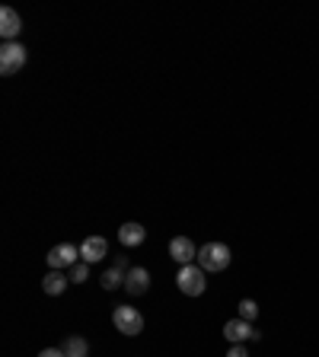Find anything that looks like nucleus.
<instances>
[{
  "mask_svg": "<svg viewBox=\"0 0 319 357\" xmlns=\"http://www.w3.org/2000/svg\"><path fill=\"white\" fill-rule=\"evenodd\" d=\"M204 268L202 265H182L176 274V284L179 291L185 293V297H202L204 291H208V278H204Z\"/></svg>",
  "mask_w": 319,
  "mask_h": 357,
  "instance_id": "obj_1",
  "label": "nucleus"
},
{
  "mask_svg": "<svg viewBox=\"0 0 319 357\" xmlns=\"http://www.w3.org/2000/svg\"><path fill=\"white\" fill-rule=\"evenodd\" d=\"M198 265H202L208 274L224 271V268L230 265V249L224 246V242H204L202 249H198Z\"/></svg>",
  "mask_w": 319,
  "mask_h": 357,
  "instance_id": "obj_2",
  "label": "nucleus"
},
{
  "mask_svg": "<svg viewBox=\"0 0 319 357\" xmlns=\"http://www.w3.org/2000/svg\"><path fill=\"white\" fill-rule=\"evenodd\" d=\"M26 48L19 42H3L0 45V74L3 77H13V74H19L26 67Z\"/></svg>",
  "mask_w": 319,
  "mask_h": 357,
  "instance_id": "obj_3",
  "label": "nucleus"
},
{
  "mask_svg": "<svg viewBox=\"0 0 319 357\" xmlns=\"http://www.w3.org/2000/svg\"><path fill=\"white\" fill-rule=\"evenodd\" d=\"M112 322H115V329L122 335H128V338H135V335L144 332V316H141V309H135V307H115Z\"/></svg>",
  "mask_w": 319,
  "mask_h": 357,
  "instance_id": "obj_4",
  "label": "nucleus"
},
{
  "mask_svg": "<svg viewBox=\"0 0 319 357\" xmlns=\"http://www.w3.org/2000/svg\"><path fill=\"white\" fill-rule=\"evenodd\" d=\"M45 262H48L51 271H64V268H74L80 262V249H77L74 242H61V246H55L45 255Z\"/></svg>",
  "mask_w": 319,
  "mask_h": 357,
  "instance_id": "obj_5",
  "label": "nucleus"
},
{
  "mask_svg": "<svg viewBox=\"0 0 319 357\" xmlns=\"http://www.w3.org/2000/svg\"><path fill=\"white\" fill-rule=\"evenodd\" d=\"M224 338L230 341V345H246V341H259L262 335L252 329V322H246V319H230V322H224Z\"/></svg>",
  "mask_w": 319,
  "mask_h": 357,
  "instance_id": "obj_6",
  "label": "nucleus"
},
{
  "mask_svg": "<svg viewBox=\"0 0 319 357\" xmlns=\"http://www.w3.org/2000/svg\"><path fill=\"white\" fill-rule=\"evenodd\" d=\"M106 255H109V240H106V236H86V240L80 242V258H84L86 265H96V262H102Z\"/></svg>",
  "mask_w": 319,
  "mask_h": 357,
  "instance_id": "obj_7",
  "label": "nucleus"
},
{
  "mask_svg": "<svg viewBox=\"0 0 319 357\" xmlns=\"http://www.w3.org/2000/svg\"><path fill=\"white\" fill-rule=\"evenodd\" d=\"M169 255H173V262H179V265H195L198 249H195V242L188 240V236H173V240H169Z\"/></svg>",
  "mask_w": 319,
  "mask_h": 357,
  "instance_id": "obj_8",
  "label": "nucleus"
},
{
  "mask_svg": "<svg viewBox=\"0 0 319 357\" xmlns=\"http://www.w3.org/2000/svg\"><path fill=\"white\" fill-rule=\"evenodd\" d=\"M23 32V19L13 7H3L0 10V35H3V42H13L17 35Z\"/></svg>",
  "mask_w": 319,
  "mask_h": 357,
  "instance_id": "obj_9",
  "label": "nucleus"
},
{
  "mask_svg": "<svg viewBox=\"0 0 319 357\" xmlns=\"http://www.w3.org/2000/svg\"><path fill=\"white\" fill-rule=\"evenodd\" d=\"M147 287H151V274H147V268H128L125 291L131 293V297H141V293H147Z\"/></svg>",
  "mask_w": 319,
  "mask_h": 357,
  "instance_id": "obj_10",
  "label": "nucleus"
},
{
  "mask_svg": "<svg viewBox=\"0 0 319 357\" xmlns=\"http://www.w3.org/2000/svg\"><path fill=\"white\" fill-rule=\"evenodd\" d=\"M144 240H147V230H144L141 224H122L118 226V242H122L125 249H137Z\"/></svg>",
  "mask_w": 319,
  "mask_h": 357,
  "instance_id": "obj_11",
  "label": "nucleus"
},
{
  "mask_svg": "<svg viewBox=\"0 0 319 357\" xmlns=\"http://www.w3.org/2000/svg\"><path fill=\"white\" fill-rule=\"evenodd\" d=\"M68 284H70L68 274H61V271H48V274H45V281H42V291L48 293V297H61V293L68 291Z\"/></svg>",
  "mask_w": 319,
  "mask_h": 357,
  "instance_id": "obj_12",
  "label": "nucleus"
},
{
  "mask_svg": "<svg viewBox=\"0 0 319 357\" xmlns=\"http://www.w3.org/2000/svg\"><path fill=\"white\" fill-rule=\"evenodd\" d=\"M125 268H118V265H112L109 271H102V278H99V284L106 287V291H115V287H125Z\"/></svg>",
  "mask_w": 319,
  "mask_h": 357,
  "instance_id": "obj_13",
  "label": "nucleus"
},
{
  "mask_svg": "<svg viewBox=\"0 0 319 357\" xmlns=\"http://www.w3.org/2000/svg\"><path fill=\"white\" fill-rule=\"evenodd\" d=\"M64 354H68V357H86V354H90V345H86L80 335H74V338L64 341Z\"/></svg>",
  "mask_w": 319,
  "mask_h": 357,
  "instance_id": "obj_14",
  "label": "nucleus"
},
{
  "mask_svg": "<svg viewBox=\"0 0 319 357\" xmlns=\"http://www.w3.org/2000/svg\"><path fill=\"white\" fill-rule=\"evenodd\" d=\"M70 284H84V281H90V265H86L84 258H80V262H77L74 268H70Z\"/></svg>",
  "mask_w": 319,
  "mask_h": 357,
  "instance_id": "obj_15",
  "label": "nucleus"
},
{
  "mask_svg": "<svg viewBox=\"0 0 319 357\" xmlns=\"http://www.w3.org/2000/svg\"><path fill=\"white\" fill-rule=\"evenodd\" d=\"M255 316H259V303H255V300H243V303H240V319L252 322Z\"/></svg>",
  "mask_w": 319,
  "mask_h": 357,
  "instance_id": "obj_16",
  "label": "nucleus"
},
{
  "mask_svg": "<svg viewBox=\"0 0 319 357\" xmlns=\"http://www.w3.org/2000/svg\"><path fill=\"white\" fill-rule=\"evenodd\" d=\"M227 357H249V351H246V345H230Z\"/></svg>",
  "mask_w": 319,
  "mask_h": 357,
  "instance_id": "obj_17",
  "label": "nucleus"
},
{
  "mask_svg": "<svg viewBox=\"0 0 319 357\" xmlns=\"http://www.w3.org/2000/svg\"><path fill=\"white\" fill-rule=\"evenodd\" d=\"M39 357H68V354H64V348H45Z\"/></svg>",
  "mask_w": 319,
  "mask_h": 357,
  "instance_id": "obj_18",
  "label": "nucleus"
}]
</instances>
